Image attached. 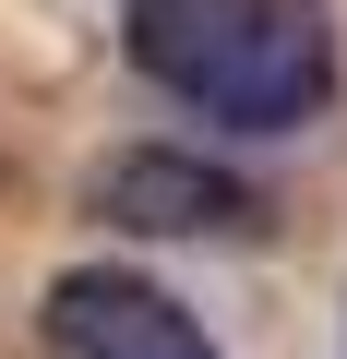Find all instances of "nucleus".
<instances>
[{"label":"nucleus","instance_id":"f257e3e1","mask_svg":"<svg viewBox=\"0 0 347 359\" xmlns=\"http://www.w3.org/2000/svg\"><path fill=\"white\" fill-rule=\"evenodd\" d=\"M120 60L204 132H252V144L335 120L347 84L335 0H120Z\"/></svg>","mask_w":347,"mask_h":359},{"label":"nucleus","instance_id":"f03ea898","mask_svg":"<svg viewBox=\"0 0 347 359\" xmlns=\"http://www.w3.org/2000/svg\"><path fill=\"white\" fill-rule=\"evenodd\" d=\"M36 335H48V359H216L204 311L180 287H156L144 264H72V276H48Z\"/></svg>","mask_w":347,"mask_h":359},{"label":"nucleus","instance_id":"7ed1b4c3","mask_svg":"<svg viewBox=\"0 0 347 359\" xmlns=\"http://www.w3.org/2000/svg\"><path fill=\"white\" fill-rule=\"evenodd\" d=\"M96 204L132 216V228H168V240H204V228H252V192L216 180L204 156H120L96 180Z\"/></svg>","mask_w":347,"mask_h":359}]
</instances>
